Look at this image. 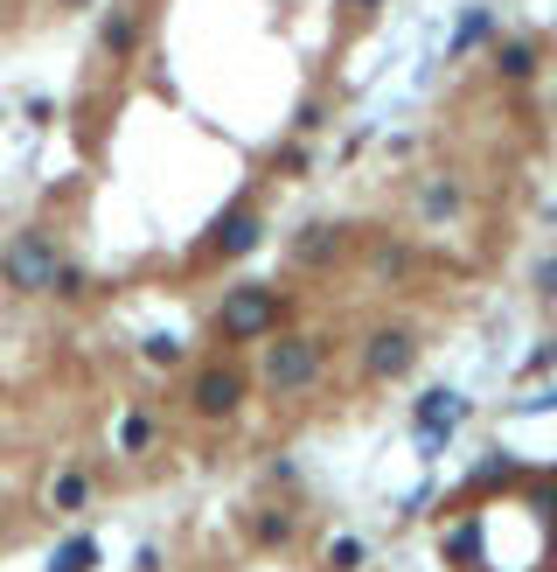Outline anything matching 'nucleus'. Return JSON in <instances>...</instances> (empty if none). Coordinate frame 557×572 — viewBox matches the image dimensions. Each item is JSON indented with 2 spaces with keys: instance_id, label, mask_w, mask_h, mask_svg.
<instances>
[{
  "instance_id": "1a4fd4ad",
  "label": "nucleus",
  "mask_w": 557,
  "mask_h": 572,
  "mask_svg": "<svg viewBox=\"0 0 557 572\" xmlns=\"http://www.w3.org/2000/svg\"><path fill=\"white\" fill-rule=\"evenodd\" d=\"M84 503H91V482L77 475V467H63V475L49 482V510H63V516H77V510H84Z\"/></svg>"
},
{
  "instance_id": "4468645a",
  "label": "nucleus",
  "mask_w": 557,
  "mask_h": 572,
  "mask_svg": "<svg viewBox=\"0 0 557 572\" xmlns=\"http://www.w3.org/2000/svg\"><path fill=\"white\" fill-rule=\"evenodd\" d=\"M175 356H181L175 335H153V343H147V363H175Z\"/></svg>"
},
{
  "instance_id": "39448f33",
  "label": "nucleus",
  "mask_w": 557,
  "mask_h": 572,
  "mask_svg": "<svg viewBox=\"0 0 557 572\" xmlns=\"http://www.w3.org/2000/svg\"><path fill=\"white\" fill-rule=\"evenodd\" d=\"M258 245V217L251 210H230L223 224H217V238H209V252H223V258H245Z\"/></svg>"
},
{
  "instance_id": "f8f14e48",
  "label": "nucleus",
  "mask_w": 557,
  "mask_h": 572,
  "mask_svg": "<svg viewBox=\"0 0 557 572\" xmlns=\"http://www.w3.org/2000/svg\"><path fill=\"white\" fill-rule=\"evenodd\" d=\"M495 63H501V77H529V70H537V57H529V42H509V49H495Z\"/></svg>"
},
{
  "instance_id": "9d476101",
  "label": "nucleus",
  "mask_w": 557,
  "mask_h": 572,
  "mask_svg": "<svg viewBox=\"0 0 557 572\" xmlns=\"http://www.w3.org/2000/svg\"><path fill=\"white\" fill-rule=\"evenodd\" d=\"M98 565V538H70L57 544V559H49V572H91Z\"/></svg>"
},
{
  "instance_id": "20e7f679",
  "label": "nucleus",
  "mask_w": 557,
  "mask_h": 572,
  "mask_svg": "<svg viewBox=\"0 0 557 572\" xmlns=\"http://www.w3.org/2000/svg\"><path fill=\"white\" fill-rule=\"evenodd\" d=\"M237 398H245V377H237V371H223V363L196 377V412H202V420H230V412H237Z\"/></svg>"
},
{
  "instance_id": "0eeeda50",
  "label": "nucleus",
  "mask_w": 557,
  "mask_h": 572,
  "mask_svg": "<svg viewBox=\"0 0 557 572\" xmlns=\"http://www.w3.org/2000/svg\"><path fill=\"white\" fill-rule=\"evenodd\" d=\"M454 426H460V398L454 392H432L426 405H418V433H426V447H432L439 433H454Z\"/></svg>"
},
{
  "instance_id": "6e6552de",
  "label": "nucleus",
  "mask_w": 557,
  "mask_h": 572,
  "mask_svg": "<svg viewBox=\"0 0 557 572\" xmlns=\"http://www.w3.org/2000/svg\"><path fill=\"white\" fill-rule=\"evenodd\" d=\"M98 42H105V57H132V42H140V21H132L126 8H112V14H105V29H98Z\"/></svg>"
},
{
  "instance_id": "f257e3e1",
  "label": "nucleus",
  "mask_w": 557,
  "mask_h": 572,
  "mask_svg": "<svg viewBox=\"0 0 557 572\" xmlns=\"http://www.w3.org/2000/svg\"><path fill=\"white\" fill-rule=\"evenodd\" d=\"M57 245L42 238V230H21V238L0 252V286H14V294H49V279H57Z\"/></svg>"
},
{
  "instance_id": "9b49d317",
  "label": "nucleus",
  "mask_w": 557,
  "mask_h": 572,
  "mask_svg": "<svg viewBox=\"0 0 557 572\" xmlns=\"http://www.w3.org/2000/svg\"><path fill=\"white\" fill-rule=\"evenodd\" d=\"M119 447L126 454H147L153 447V420H147V412H126V420H119Z\"/></svg>"
},
{
  "instance_id": "7ed1b4c3",
  "label": "nucleus",
  "mask_w": 557,
  "mask_h": 572,
  "mask_svg": "<svg viewBox=\"0 0 557 572\" xmlns=\"http://www.w3.org/2000/svg\"><path fill=\"white\" fill-rule=\"evenodd\" d=\"M272 322H279V294H272V286H230L223 307H217V328L230 335V343H258Z\"/></svg>"
},
{
  "instance_id": "ddd939ff",
  "label": "nucleus",
  "mask_w": 557,
  "mask_h": 572,
  "mask_svg": "<svg viewBox=\"0 0 557 572\" xmlns=\"http://www.w3.org/2000/svg\"><path fill=\"white\" fill-rule=\"evenodd\" d=\"M328 565H335V572H362V544H356V538H335V544H328Z\"/></svg>"
},
{
  "instance_id": "2eb2a0df",
  "label": "nucleus",
  "mask_w": 557,
  "mask_h": 572,
  "mask_svg": "<svg viewBox=\"0 0 557 572\" xmlns=\"http://www.w3.org/2000/svg\"><path fill=\"white\" fill-rule=\"evenodd\" d=\"M356 8H362V0H356Z\"/></svg>"
},
{
  "instance_id": "423d86ee",
  "label": "nucleus",
  "mask_w": 557,
  "mask_h": 572,
  "mask_svg": "<svg viewBox=\"0 0 557 572\" xmlns=\"http://www.w3.org/2000/svg\"><path fill=\"white\" fill-rule=\"evenodd\" d=\"M362 363H369V377H397V371L411 363V335H397V328H390V335H377Z\"/></svg>"
},
{
  "instance_id": "f03ea898",
  "label": "nucleus",
  "mask_w": 557,
  "mask_h": 572,
  "mask_svg": "<svg viewBox=\"0 0 557 572\" xmlns=\"http://www.w3.org/2000/svg\"><path fill=\"white\" fill-rule=\"evenodd\" d=\"M314 371H321V343L314 335H279L272 349H265V363H258V377H265V392H307L314 384Z\"/></svg>"
}]
</instances>
